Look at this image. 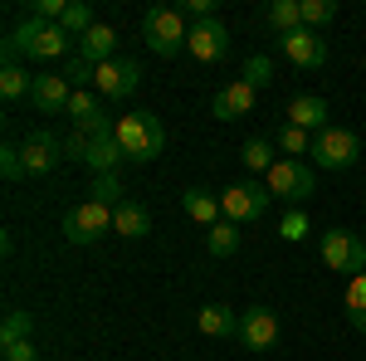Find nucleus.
<instances>
[{"label": "nucleus", "mask_w": 366, "mask_h": 361, "mask_svg": "<svg viewBox=\"0 0 366 361\" xmlns=\"http://www.w3.org/2000/svg\"><path fill=\"white\" fill-rule=\"evenodd\" d=\"M142 39H147V49L152 54H181L186 49V39H191V20H186V10H176V5H152L147 15H142Z\"/></svg>", "instance_id": "7ed1b4c3"}, {"label": "nucleus", "mask_w": 366, "mask_h": 361, "mask_svg": "<svg viewBox=\"0 0 366 361\" xmlns=\"http://www.w3.org/2000/svg\"><path fill=\"white\" fill-rule=\"evenodd\" d=\"M20 157H25L29 176H49V171L64 162V137L49 132V127H34L25 142H20Z\"/></svg>", "instance_id": "1a4fd4ad"}, {"label": "nucleus", "mask_w": 366, "mask_h": 361, "mask_svg": "<svg viewBox=\"0 0 366 361\" xmlns=\"http://www.w3.org/2000/svg\"><path fill=\"white\" fill-rule=\"evenodd\" d=\"M59 25L69 29L74 39H84L88 29L98 25V20H93V5H88V0H69V10H64V20H59Z\"/></svg>", "instance_id": "c756f323"}, {"label": "nucleus", "mask_w": 366, "mask_h": 361, "mask_svg": "<svg viewBox=\"0 0 366 361\" xmlns=\"http://www.w3.org/2000/svg\"><path fill=\"white\" fill-rule=\"evenodd\" d=\"M347 322L357 327V332H366V274H357V278H347Z\"/></svg>", "instance_id": "cd10ccee"}, {"label": "nucleus", "mask_w": 366, "mask_h": 361, "mask_svg": "<svg viewBox=\"0 0 366 361\" xmlns=\"http://www.w3.org/2000/svg\"><path fill=\"white\" fill-rule=\"evenodd\" d=\"M196 327L205 337H239V312L225 307V303H205L196 312Z\"/></svg>", "instance_id": "412c9836"}, {"label": "nucleus", "mask_w": 366, "mask_h": 361, "mask_svg": "<svg viewBox=\"0 0 366 361\" xmlns=\"http://www.w3.org/2000/svg\"><path fill=\"white\" fill-rule=\"evenodd\" d=\"M88 167H93V176H113L127 157H122V147H117V137L108 132V137H93L88 142V157H84Z\"/></svg>", "instance_id": "4be33fe9"}, {"label": "nucleus", "mask_w": 366, "mask_h": 361, "mask_svg": "<svg viewBox=\"0 0 366 361\" xmlns=\"http://www.w3.org/2000/svg\"><path fill=\"white\" fill-rule=\"evenodd\" d=\"M269 205H274V195H269L264 181H234V186H225V195H220V210H225L229 224L264 220V210H269Z\"/></svg>", "instance_id": "0eeeda50"}, {"label": "nucleus", "mask_w": 366, "mask_h": 361, "mask_svg": "<svg viewBox=\"0 0 366 361\" xmlns=\"http://www.w3.org/2000/svg\"><path fill=\"white\" fill-rule=\"evenodd\" d=\"M205 249L215 254V259H229V254L239 249V224H229V220L210 224V229H205Z\"/></svg>", "instance_id": "bb28decb"}, {"label": "nucleus", "mask_w": 366, "mask_h": 361, "mask_svg": "<svg viewBox=\"0 0 366 361\" xmlns=\"http://www.w3.org/2000/svg\"><path fill=\"white\" fill-rule=\"evenodd\" d=\"M274 147H279L283 157L303 162V157H312V132H303V127H293V122H283V127H279V137H274Z\"/></svg>", "instance_id": "a878e982"}, {"label": "nucleus", "mask_w": 366, "mask_h": 361, "mask_svg": "<svg viewBox=\"0 0 366 361\" xmlns=\"http://www.w3.org/2000/svg\"><path fill=\"white\" fill-rule=\"evenodd\" d=\"M239 162H244L254 176H269V167L279 162V157H274V142L269 137H249L244 147H239Z\"/></svg>", "instance_id": "393cba45"}, {"label": "nucleus", "mask_w": 366, "mask_h": 361, "mask_svg": "<svg viewBox=\"0 0 366 361\" xmlns=\"http://www.w3.org/2000/svg\"><path fill=\"white\" fill-rule=\"evenodd\" d=\"M254 108H259V88H249L244 79L225 84L210 98V112H215L220 122H244V117H254Z\"/></svg>", "instance_id": "2eb2a0df"}, {"label": "nucleus", "mask_w": 366, "mask_h": 361, "mask_svg": "<svg viewBox=\"0 0 366 361\" xmlns=\"http://www.w3.org/2000/svg\"><path fill=\"white\" fill-rule=\"evenodd\" d=\"M279 49L283 59H293L298 69H322L327 64V39L317 34V29H288V34H279Z\"/></svg>", "instance_id": "ddd939ff"}, {"label": "nucleus", "mask_w": 366, "mask_h": 361, "mask_svg": "<svg viewBox=\"0 0 366 361\" xmlns=\"http://www.w3.org/2000/svg\"><path fill=\"white\" fill-rule=\"evenodd\" d=\"M69 29L64 25H49V20H39V15H29L25 25L10 29V39H5V64H20V59H64L69 54Z\"/></svg>", "instance_id": "f257e3e1"}, {"label": "nucleus", "mask_w": 366, "mask_h": 361, "mask_svg": "<svg viewBox=\"0 0 366 361\" xmlns=\"http://www.w3.org/2000/svg\"><path fill=\"white\" fill-rule=\"evenodd\" d=\"M312 162L322 171H352L362 162V137L347 132V127H322L312 137Z\"/></svg>", "instance_id": "423d86ee"}, {"label": "nucleus", "mask_w": 366, "mask_h": 361, "mask_svg": "<svg viewBox=\"0 0 366 361\" xmlns=\"http://www.w3.org/2000/svg\"><path fill=\"white\" fill-rule=\"evenodd\" d=\"M79 59H88L93 69H98V64H108V59H117V29L98 20V25L79 39Z\"/></svg>", "instance_id": "6ab92c4d"}, {"label": "nucleus", "mask_w": 366, "mask_h": 361, "mask_svg": "<svg viewBox=\"0 0 366 361\" xmlns=\"http://www.w3.org/2000/svg\"><path fill=\"white\" fill-rule=\"evenodd\" d=\"M186 54L196 59V64H220L229 54V29L225 20L215 15V20H196L191 25V39H186Z\"/></svg>", "instance_id": "9d476101"}, {"label": "nucleus", "mask_w": 366, "mask_h": 361, "mask_svg": "<svg viewBox=\"0 0 366 361\" xmlns=\"http://www.w3.org/2000/svg\"><path fill=\"white\" fill-rule=\"evenodd\" d=\"M308 234H312L308 210H283V220H279V239H288V244H303Z\"/></svg>", "instance_id": "2f4dec72"}, {"label": "nucleus", "mask_w": 366, "mask_h": 361, "mask_svg": "<svg viewBox=\"0 0 366 361\" xmlns=\"http://www.w3.org/2000/svg\"><path fill=\"white\" fill-rule=\"evenodd\" d=\"M29 88H34V74H29L25 64H5V69H0V98H5V103L29 98Z\"/></svg>", "instance_id": "b1692460"}, {"label": "nucleus", "mask_w": 366, "mask_h": 361, "mask_svg": "<svg viewBox=\"0 0 366 361\" xmlns=\"http://www.w3.org/2000/svg\"><path fill=\"white\" fill-rule=\"evenodd\" d=\"M264 25L274 29V34L298 29V25H303V0H274V5L264 10Z\"/></svg>", "instance_id": "5701e85b"}, {"label": "nucleus", "mask_w": 366, "mask_h": 361, "mask_svg": "<svg viewBox=\"0 0 366 361\" xmlns=\"http://www.w3.org/2000/svg\"><path fill=\"white\" fill-rule=\"evenodd\" d=\"M113 137H117V147H122V157H127V162H137V167H152V162L162 157V147H167L162 122H157L147 108L113 117Z\"/></svg>", "instance_id": "f03ea898"}, {"label": "nucleus", "mask_w": 366, "mask_h": 361, "mask_svg": "<svg viewBox=\"0 0 366 361\" xmlns=\"http://www.w3.org/2000/svg\"><path fill=\"white\" fill-rule=\"evenodd\" d=\"M142 84V64L137 59H108V64H98L93 69V88H98V98H127L132 88Z\"/></svg>", "instance_id": "9b49d317"}, {"label": "nucleus", "mask_w": 366, "mask_h": 361, "mask_svg": "<svg viewBox=\"0 0 366 361\" xmlns=\"http://www.w3.org/2000/svg\"><path fill=\"white\" fill-rule=\"evenodd\" d=\"M181 210H186V215H191L196 224H205V229L225 220V210H220V195L205 191V186H186V191H181Z\"/></svg>", "instance_id": "f3484780"}, {"label": "nucleus", "mask_w": 366, "mask_h": 361, "mask_svg": "<svg viewBox=\"0 0 366 361\" xmlns=\"http://www.w3.org/2000/svg\"><path fill=\"white\" fill-rule=\"evenodd\" d=\"M5 361H39V352H34V342H10Z\"/></svg>", "instance_id": "4c0bfd02"}, {"label": "nucleus", "mask_w": 366, "mask_h": 361, "mask_svg": "<svg viewBox=\"0 0 366 361\" xmlns=\"http://www.w3.org/2000/svg\"><path fill=\"white\" fill-rule=\"evenodd\" d=\"M113 229V205H98V200H84V205H74L69 215H64V234H69V244H98L103 234Z\"/></svg>", "instance_id": "6e6552de"}, {"label": "nucleus", "mask_w": 366, "mask_h": 361, "mask_svg": "<svg viewBox=\"0 0 366 361\" xmlns=\"http://www.w3.org/2000/svg\"><path fill=\"white\" fill-rule=\"evenodd\" d=\"M337 20V5L332 0H303V29H322Z\"/></svg>", "instance_id": "72a5a7b5"}, {"label": "nucleus", "mask_w": 366, "mask_h": 361, "mask_svg": "<svg viewBox=\"0 0 366 361\" xmlns=\"http://www.w3.org/2000/svg\"><path fill=\"white\" fill-rule=\"evenodd\" d=\"M317 254H322V264H327L332 274H347V278L366 274V239L352 234V229H342V224L317 239Z\"/></svg>", "instance_id": "39448f33"}, {"label": "nucleus", "mask_w": 366, "mask_h": 361, "mask_svg": "<svg viewBox=\"0 0 366 361\" xmlns=\"http://www.w3.org/2000/svg\"><path fill=\"white\" fill-rule=\"evenodd\" d=\"M244 84L249 88H269L274 84V59L269 54H249L244 59Z\"/></svg>", "instance_id": "473e14b6"}, {"label": "nucleus", "mask_w": 366, "mask_h": 361, "mask_svg": "<svg viewBox=\"0 0 366 361\" xmlns=\"http://www.w3.org/2000/svg\"><path fill=\"white\" fill-rule=\"evenodd\" d=\"M69 117H74V127H79L84 137H108V132H113L103 98L88 93V88H74V98H69Z\"/></svg>", "instance_id": "4468645a"}, {"label": "nucleus", "mask_w": 366, "mask_h": 361, "mask_svg": "<svg viewBox=\"0 0 366 361\" xmlns=\"http://www.w3.org/2000/svg\"><path fill=\"white\" fill-rule=\"evenodd\" d=\"M88 142H93V137H84V132L64 137V157H69V162H84V157H88Z\"/></svg>", "instance_id": "e433bc0d"}, {"label": "nucleus", "mask_w": 366, "mask_h": 361, "mask_svg": "<svg viewBox=\"0 0 366 361\" xmlns=\"http://www.w3.org/2000/svg\"><path fill=\"white\" fill-rule=\"evenodd\" d=\"M29 332H34V312L10 307V312H5V322H0V347H10V342H29Z\"/></svg>", "instance_id": "c85d7f7f"}, {"label": "nucleus", "mask_w": 366, "mask_h": 361, "mask_svg": "<svg viewBox=\"0 0 366 361\" xmlns=\"http://www.w3.org/2000/svg\"><path fill=\"white\" fill-rule=\"evenodd\" d=\"M113 234H117V239H147V234H152V215H147V205L122 200V205L113 210Z\"/></svg>", "instance_id": "aec40b11"}, {"label": "nucleus", "mask_w": 366, "mask_h": 361, "mask_svg": "<svg viewBox=\"0 0 366 361\" xmlns=\"http://www.w3.org/2000/svg\"><path fill=\"white\" fill-rule=\"evenodd\" d=\"M239 342L249 347V352H274V342H279V312L264 303H254L239 312Z\"/></svg>", "instance_id": "f8f14e48"}, {"label": "nucleus", "mask_w": 366, "mask_h": 361, "mask_svg": "<svg viewBox=\"0 0 366 361\" xmlns=\"http://www.w3.org/2000/svg\"><path fill=\"white\" fill-rule=\"evenodd\" d=\"M288 122L303 127V132H312V137H317L322 127H332V122H327V103H322L317 93H298V98L288 103Z\"/></svg>", "instance_id": "a211bd4d"}, {"label": "nucleus", "mask_w": 366, "mask_h": 361, "mask_svg": "<svg viewBox=\"0 0 366 361\" xmlns=\"http://www.w3.org/2000/svg\"><path fill=\"white\" fill-rule=\"evenodd\" d=\"M64 79H69L74 88H88V84H93V64L74 54V59H69V74H64Z\"/></svg>", "instance_id": "c9c22d12"}, {"label": "nucleus", "mask_w": 366, "mask_h": 361, "mask_svg": "<svg viewBox=\"0 0 366 361\" xmlns=\"http://www.w3.org/2000/svg\"><path fill=\"white\" fill-rule=\"evenodd\" d=\"M88 200H98V205H122V200H127V195H122V176H93V186H88Z\"/></svg>", "instance_id": "7c9ffc66"}, {"label": "nucleus", "mask_w": 366, "mask_h": 361, "mask_svg": "<svg viewBox=\"0 0 366 361\" xmlns=\"http://www.w3.org/2000/svg\"><path fill=\"white\" fill-rule=\"evenodd\" d=\"M69 98H74V84L64 74H34V88H29V103L39 117H59L69 112Z\"/></svg>", "instance_id": "dca6fc26"}, {"label": "nucleus", "mask_w": 366, "mask_h": 361, "mask_svg": "<svg viewBox=\"0 0 366 361\" xmlns=\"http://www.w3.org/2000/svg\"><path fill=\"white\" fill-rule=\"evenodd\" d=\"M264 186H269V195L283 200L288 210H303V205H308V195L317 191V171H312L308 162L279 157V162L269 167V176H264Z\"/></svg>", "instance_id": "20e7f679"}, {"label": "nucleus", "mask_w": 366, "mask_h": 361, "mask_svg": "<svg viewBox=\"0 0 366 361\" xmlns=\"http://www.w3.org/2000/svg\"><path fill=\"white\" fill-rule=\"evenodd\" d=\"M0 176H5V181H29L20 147H0Z\"/></svg>", "instance_id": "f704fd0d"}]
</instances>
